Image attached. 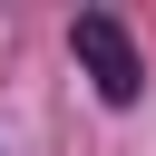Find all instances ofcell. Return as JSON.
Returning <instances> with one entry per match:
<instances>
[{
	"mask_svg": "<svg viewBox=\"0 0 156 156\" xmlns=\"http://www.w3.org/2000/svg\"><path fill=\"white\" fill-rule=\"evenodd\" d=\"M68 58L88 68V88H98L107 107H136V98H146V58H136V39H127L117 10H78V20H68Z\"/></svg>",
	"mask_w": 156,
	"mask_h": 156,
	"instance_id": "cell-1",
	"label": "cell"
}]
</instances>
